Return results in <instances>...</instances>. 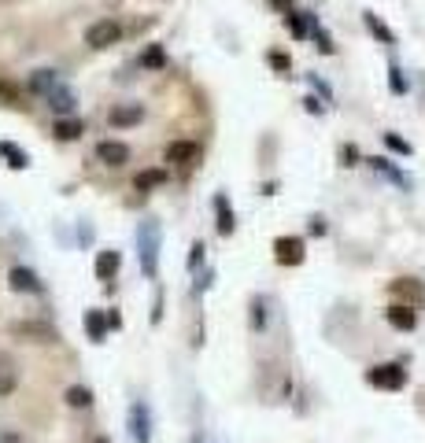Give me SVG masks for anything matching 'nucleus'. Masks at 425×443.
Listing matches in <instances>:
<instances>
[{
	"label": "nucleus",
	"instance_id": "nucleus-1",
	"mask_svg": "<svg viewBox=\"0 0 425 443\" xmlns=\"http://www.w3.org/2000/svg\"><path fill=\"white\" fill-rule=\"evenodd\" d=\"M137 252H141L144 277H155V266H159V222H144L141 229H137Z\"/></svg>",
	"mask_w": 425,
	"mask_h": 443
},
{
	"label": "nucleus",
	"instance_id": "nucleus-27",
	"mask_svg": "<svg viewBox=\"0 0 425 443\" xmlns=\"http://www.w3.org/2000/svg\"><path fill=\"white\" fill-rule=\"evenodd\" d=\"M15 332H23V337H45V340H52L56 332H52L48 326H30V321H23V326H15Z\"/></svg>",
	"mask_w": 425,
	"mask_h": 443
},
{
	"label": "nucleus",
	"instance_id": "nucleus-33",
	"mask_svg": "<svg viewBox=\"0 0 425 443\" xmlns=\"http://www.w3.org/2000/svg\"><path fill=\"white\" fill-rule=\"evenodd\" d=\"M355 159H359V148H355V144H344V148H340V163H344V167H355Z\"/></svg>",
	"mask_w": 425,
	"mask_h": 443
},
{
	"label": "nucleus",
	"instance_id": "nucleus-36",
	"mask_svg": "<svg viewBox=\"0 0 425 443\" xmlns=\"http://www.w3.org/2000/svg\"><path fill=\"white\" fill-rule=\"evenodd\" d=\"M303 104H307V111H311V115H318V111H322V104H318V100H314V96H307V100H303Z\"/></svg>",
	"mask_w": 425,
	"mask_h": 443
},
{
	"label": "nucleus",
	"instance_id": "nucleus-17",
	"mask_svg": "<svg viewBox=\"0 0 425 443\" xmlns=\"http://www.w3.org/2000/svg\"><path fill=\"white\" fill-rule=\"evenodd\" d=\"M56 85H59L56 70H34V74H30V89H34L37 96H48Z\"/></svg>",
	"mask_w": 425,
	"mask_h": 443
},
{
	"label": "nucleus",
	"instance_id": "nucleus-16",
	"mask_svg": "<svg viewBox=\"0 0 425 443\" xmlns=\"http://www.w3.org/2000/svg\"><path fill=\"white\" fill-rule=\"evenodd\" d=\"M388 321H392L396 329H414V326H418V314H414V307L392 303V307H388Z\"/></svg>",
	"mask_w": 425,
	"mask_h": 443
},
{
	"label": "nucleus",
	"instance_id": "nucleus-24",
	"mask_svg": "<svg viewBox=\"0 0 425 443\" xmlns=\"http://www.w3.org/2000/svg\"><path fill=\"white\" fill-rule=\"evenodd\" d=\"M285 19H289L292 37H307V30L314 26V15H303V12H292V15H285Z\"/></svg>",
	"mask_w": 425,
	"mask_h": 443
},
{
	"label": "nucleus",
	"instance_id": "nucleus-10",
	"mask_svg": "<svg viewBox=\"0 0 425 443\" xmlns=\"http://www.w3.org/2000/svg\"><path fill=\"white\" fill-rule=\"evenodd\" d=\"M85 337L93 343H100L108 337V314H104V310H85Z\"/></svg>",
	"mask_w": 425,
	"mask_h": 443
},
{
	"label": "nucleus",
	"instance_id": "nucleus-7",
	"mask_svg": "<svg viewBox=\"0 0 425 443\" xmlns=\"http://www.w3.org/2000/svg\"><path fill=\"white\" fill-rule=\"evenodd\" d=\"M392 296L403 299V307H422V299H425V292L418 281H410V277H399V281H392Z\"/></svg>",
	"mask_w": 425,
	"mask_h": 443
},
{
	"label": "nucleus",
	"instance_id": "nucleus-25",
	"mask_svg": "<svg viewBox=\"0 0 425 443\" xmlns=\"http://www.w3.org/2000/svg\"><path fill=\"white\" fill-rule=\"evenodd\" d=\"M388 89L396 93V96H403V93L410 89V82H407V74H403L399 63H392V67H388Z\"/></svg>",
	"mask_w": 425,
	"mask_h": 443
},
{
	"label": "nucleus",
	"instance_id": "nucleus-34",
	"mask_svg": "<svg viewBox=\"0 0 425 443\" xmlns=\"http://www.w3.org/2000/svg\"><path fill=\"white\" fill-rule=\"evenodd\" d=\"M200 263H204V244L196 241V244H193V252H189V270H196Z\"/></svg>",
	"mask_w": 425,
	"mask_h": 443
},
{
	"label": "nucleus",
	"instance_id": "nucleus-20",
	"mask_svg": "<svg viewBox=\"0 0 425 443\" xmlns=\"http://www.w3.org/2000/svg\"><path fill=\"white\" fill-rule=\"evenodd\" d=\"M363 23H366V30H370V34H374L377 41H385V45H396V34H392V30H388L385 23H381V15L366 12V15H363Z\"/></svg>",
	"mask_w": 425,
	"mask_h": 443
},
{
	"label": "nucleus",
	"instance_id": "nucleus-9",
	"mask_svg": "<svg viewBox=\"0 0 425 443\" xmlns=\"http://www.w3.org/2000/svg\"><path fill=\"white\" fill-rule=\"evenodd\" d=\"M130 432H133V443H148V406L144 403H133L130 406Z\"/></svg>",
	"mask_w": 425,
	"mask_h": 443
},
{
	"label": "nucleus",
	"instance_id": "nucleus-37",
	"mask_svg": "<svg viewBox=\"0 0 425 443\" xmlns=\"http://www.w3.org/2000/svg\"><path fill=\"white\" fill-rule=\"evenodd\" d=\"M93 443H111V440H108V436H97V440H93Z\"/></svg>",
	"mask_w": 425,
	"mask_h": 443
},
{
	"label": "nucleus",
	"instance_id": "nucleus-22",
	"mask_svg": "<svg viewBox=\"0 0 425 443\" xmlns=\"http://www.w3.org/2000/svg\"><path fill=\"white\" fill-rule=\"evenodd\" d=\"M52 133H56L59 140H78L82 137V122H78V118H56V129H52Z\"/></svg>",
	"mask_w": 425,
	"mask_h": 443
},
{
	"label": "nucleus",
	"instance_id": "nucleus-11",
	"mask_svg": "<svg viewBox=\"0 0 425 443\" xmlns=\"http://www.w3.org/2000/svg\"><path fill=\"white\" fill-rule=\"evenodd\" d=\"M8 281H12L15 292H41L37 274H34V270H26V266H15L12 274H8Z\"/></svg>",
	"mask_w": 425,
	"mask_h": 443
},
{
	"label": "nucleus",
	"instance_id": "nucleus-12",
	"mask_svg": "<svg viewBox=\"0 0 425 443\" xmlns=\"http://www.w3.org/2000/svg\"><path fill=\"white\" fill-rule=\"evenodd\" d=\"M119 266H122V255L111 252V247L97 255V277H100V281H111L115 274H119Z\"/></svg>",
	"mask_w": 425,
	"mask_h": 443
},
{
	"label": "nucleus",
	"instance_id": "nucleus-19",
	"mask_svg": "<svg viewBox=\"0 0 425 443\" xmlns=\"http://www.w3.org/2000/svg\"><path fill=\"white\" fill-rule=\"evenodd\" d=\"M366 163H370V167H374V170H381V174H385L388 181H396V185H399V189H410V178H403V174H399V170H396V167H392V163H388V159H381V155H374V159H366Z\"/></svg>",
	"mask_w": 425,
	"mask_h": 443
},
{
	"label": "nucleus",
	"instance_id": "nucleus-23",
	"mask_svg": "<svg viewBox=\"0 0 425 443\" xmlns=\"http://www.w3.org/2000/svg\"><path fill=\"white\" fill-rule=\"evenodd\" d=\"M163 181H167V170H141V174H137V181H133V189L144 192V189L163 185Z\"/></svg>",
	"mask_w": 425,
	"mask_h": 443
},
{
	"label": "nucleus",
	"instance_id": "nucleus-35",
	"mask_svg": "<svg viewBox=\"0 0 425 443\" xmlns=\"http://www.w3.org/2000/svg\"><path fill=\"white\" fill-rule=\"evenodd\" d=\"M311 233L322 236V233H325V222H322V218H311Z\"/></svg>",
	"mask_w": 425,
	"mask_h": 443
},
{
	"label": "nucleus",
	"instance_id": "nucleus-5",
	"mask_svg": "<svg viewBox=\"0 0 425 443\" xmlns=\"http://www.w3.org/2000/svg\"><path fill=\"white\" fill-rule=\"evenodd\" d=\"M97 159L104 167H126V163H130V148H126L122 140H100V144H97Z\"/></svg>",
	"mask_w": 425,
	"mask_h": 443
},
{
	"label": "nucleus",
	"instance_id": "nucleus-13",
	"mask_svg": "<svg viewBox=\"0 0 425 443\" xmlns=\"http://www.w3.org/2000/svg\"><path fill=\"white\" fill-rule=\"evenodd\" d=\"M215 214H218L215 229H218L222 236H229V233H233V225H237V222H233V207H229V200L222 196V192H218V196H215Z\"/></svg>",
	"mask_w": 425,
	"mask_h": 443
},
{
	"label": "nucleus",
	"instance_id": "nucleus-21",
	"mask_svg": "<svg viewBox=\"0 0 425 443\" xmlns=\"http://www.w3.org/2000/svg\"><path fill=\"white\" fill-rule=\"evenodd\" d=\"M63 399H67V406H74V410H89L93 406V392H89V388H82V384H70Z\"/></svg>",
	"mask_w": 425,
	"mask_h": 443
},
{
	"label": "nucleus",
	"instance_id": "nucleus-30",
	"mask_svg": "<svg viewBox=\"0 0 425 443\" xmlns=\"http://www.w3.org/2000/svg\"><path fill=\"white\" fill-rule=\"evenodd\" d=\"M385 144L392 148V152H399V155H410V144L399 133H385Z\"/></svg>",
	"mask_w": 425,
	"mask_h": 443
},
{
	"label": "nucleus",
	"instance_id": "nucleus-3",
	"mask_svg": "<svg viewBox=\"0 0 425 443\" xmlns=\"http://www.w3.org/2000/svg\"><path fill=\"white\" fill-rule=\"evenodd\" d=\"M119 37H122V26L115 19H100V23H93L85 30V45L89 48H111V45H119Z\"/></svg>",
	"mask_w": 425,
	"mask_h": 443
},
{
	"label": "nucleus",
	"instance_id": "nucleus-28",
	"mask_svg": "<svg viewBox=\"0 0 425 443\" xmlns=\"http://www.w3.org/2000/svg\"><path fill=\"white\" fill-rule=\"evenodd\" d=\"M267 326V299H255L252 303V329H263Z\"/></svg>",
	"mask_w": 425,
	"mask_h": 443
},
{
	"label": "nucleus",
	"instance_id": "nucleus-15",
	"mask_svg": "<svg viewBox=\"0 0 425 443\" xmlns=\"http://www.w3.org/2000/svg\"><path fill=\"white\" fill-rule=\"evenodd\" d=\"M144 118V111L137 104H130V107H111V115H108V122L111 126H137Z\"/></svg>",
	"mask_w": 425,
	"mask_h": 443
},
{
	"label": "nucleus",
	"instance_id": "nucleus-4",
	"mask_svg": "<svg viewBox=\"0 0 425 443\" xmlns=\"http://www.w3.org/2000/svg\"><path fill=\"white\" fill-rule=\"evenodd\" d=\"M274 258L281 266H300L303 263V241L300 236H278L274 241Z\"/></svg>",
	"mask_w": 425,
	"mask_h": 443
},
{
	"label": "nucleus",
	"instance_id": "nucleus-6",
	"mask_svg": "<svg viewBox=\"0 0 425 443\" xmlns=\"http://www.w3.org/2000/svg\"><path fill=\"white\" fill-rule=\"evenodd\" d=\"M167 163H178V167L200 163V144L196 140H174V144L167 148Z\"/></svg>",
	"mask_w": 425,
	"mask_h": 443
},
{
	"label": "nucleus",
	"instance_id": "nucleus-32",
	"mask_svg": "<svg viewBox=\"0 0 425 443\" xmlns=\"http://www.w3.org/2000/svg\"><path fill=\"white\" fill-rule=\"evenodd\" d=\"M267 59H270V67H274V70H281V74L292 67V63H289V56H285V52H270Z\"/></svg>",
	"mask_w": 425,
	"mask_h": 443
},
{
	"label": "nucleus",
	"instance_id": "nucleus-2",
	"mask_svg": "<svg viewBox=\"0 0 425 443\" xmlns=\"http://www.w3.org/2000/svg\"><path fill=\"white\" fill-rule=\"evenodd\" d=\"M366 384H374V388H385V392H399V388L407 384V370H403L399 362L374 366V370H366Z\"/></svg>",
	"mask_w": 425,
	"mask_h": 443
},
{
	"label": "nucleus",
	"instance_id": "nucleus-8",
	"mask_svg": "<svg viewBox=\"0 0 425 443\" xmlns=\"http://www.w3.org/2000/svg\"><path fill=\"white\" fill-rule=\"evenodd\" d=\"M74 104H78V100H74V93L67 89V85H56V89H52L48 93V107H52V111H56L59 118H70V111H74Z\"/></svg>",
	"mask_w": 425,
	"mask_h": 443
},
{
	"label": "nucleus",
	"instance_id": "nucleus-29",
	"mask_svg": "<svg viewBox=\"0 0 425 443\" xmlns=\"http://www.w3.org/2000/svg\"><path fill=\"white\" fill-rule=\"evenodd\" d=\"M0 100H4L8 107H19V89L12 82H0Z\"/></svg>",
	"mask_w": 425,
	"mask_h": 443
},
{
	"label": "nucleus",
	"instance_id": "nucleus-14",
	"mask_svg": "<svg viewBox=\"0 0 425 443\" xmlns=\"http://www.w3.org/2000/svg\"><path fill=\"white\" fill-rule=\"evenodd\" d=\"M0 159H8V167H12V170H26L30 167V155L19 144H12V140H0Z\"/></svg>",
	"mask_w": 425,
	"mask_h": 443
},
{
	"label": "nucleus",
	"instance_id": "nucleus-31",
	"mask_svg": "<svg viewBox=\"0 0 425 443\" xmlns=\"http://www.w3.org/2000/svg\"><path fill=\"white\" fill-rule=\"evenodd\" d=\"M314 41H318V48H322L325 56H333V37H329V34H325V30L318 26V23H314Z\"/></svg>",
	"mask_w": 425,
	"mask_h": 443
},
{
	"label": "nucleus",
	"instance_id": "nucleus-18",
	"mask_svg": "<svg viewBox=\"0 0 425 443\" xmlns=\"http://www.w3.org/2000/svg\"><path fill=\"white\" fill-rule=\"evenodd\" d=\"M15 384H19V377H15V362L8 359V355H0V395H12V392H15Z\"/></svg>",
	"mask_w": 425,
	"mask_h": 443
},
{
	"label": "nucleus",
	"instance_id": "nucleus-26",
	"mask_svg": "<svg viewBox=\"0 0 425 443\" xmlns=\"http://www.w3.org/2000/svg\"><path fill=\"white\" fill-rule=\"evenodd\" d=\"M167 63V52H163V45H148V52L141 56V67H152V70H159Z\"/></svg>",
	"mask_w": 425,
	"mask_h": 443
}]
</instances>
